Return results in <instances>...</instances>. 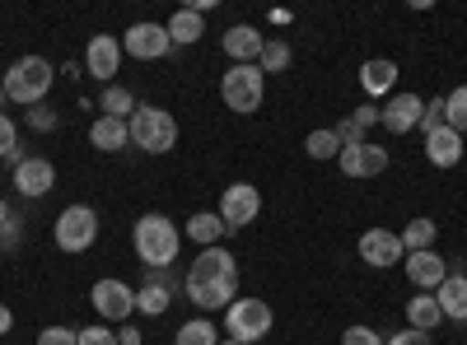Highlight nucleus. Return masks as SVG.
Masks as SVG:
<instances>
[{
  "label": "nucleus",
  "mask_w": 467,
  "mask_h": 345,
  "mask_svg": "<svg viewBox=\"0 0 467 345\" xmlns=\"http://www.w3.org/2000/svg\"><path fill=\"white\" fill-rule=\"evenodd\" d=\"M304 149H308V159L327 164V159H337V155H341V140H337V131H332V127H318V131H308Z\"/></svg>",
  "instance_id": "nucleus-30"
},
{
  "label": "nucleus",
  "mask_w": 467,
  "mask_h": 345,
  "mask_svg": "<svg viewBox=\"0 0 467 345\" xmlns=\"http://www.w3.org/2000/svg\"><path fill=\"white\" fill-rule=\"evenodd\" d=\"M388 149L383 145H374V140H365V145H350V149H341L337 155V164H341V173L346 178H379V173H388Z\"/></svg>",
  "instance_id": "nucleus-16"
},
{
  "label": "nucleus",
  "mask_w": 467,
  "mask_h": 345,
  "mask_svg": "<svg viewBox=\"0 0 467 345\" xmlns=\"http://www.w3.org/2000/svg\"><path fill=\"white\" fill-rule=\"evenodd\" d=\"M89 145L103 149V155H117V149L131 145V127H127L122 117H99V122L89 127Z\"/></svg>",
  "instance_id": "nucleus-22"
},
{
  "label": "nucleus",
  "mask_w": 467,
  "mask_h": 345,
  "mask_svg": "<svg viewBox=\"0 0 467 345\" xmlns=\"http://www.w3.org/2000/svg\"><path fill=\"white\" fill-rule=\"evenodd\" d=\"M393 85H398V61H388V56H369V61L360 66V89H365L369 98H383Z\"/></svg>",
  "instance_id": "nucleus-20"
},
{
  "label": "nucleus",
  "mask_w": 467,
  "mask_h": 345,
  "mask_svg": "<svg viewBox=\"0 0 467 345\" xmlns=\"http://www.w3.org/2000/svg\"><path fill=\"white\" fill-rule=\"evenodd\" d=\"M57 122H61V117H57V112H52L47 103L28 107V127H33V131H57Z\"/></svg>",
  "instance_id": "nucleus-37"
},
{
  "label": "nucleus",
  "mask_w": 467,
  "mask_h": 345,
  "mask_svg": "<svg viewBox=\"0 0 467 345\" xmlns=\"http://www.w3.org/2000/svg\"><path fill=\"white\" fill-rule=\"evenodd\" d=\"M402 271H407V280H411L416 294H435L449 280V261L435 248H425V252H407L402 257Z\"/></svg>",
  "instance_id": "nucleus-11"
},
{
  "label": "nucleus",
  "mask_w": 467,
  "mask_h": 345,
  "mask_svg": "<svg viewBox=\"0 0 467 345\" xmlns=\"http://www.w3.org/2000/svg\"><path fill=\"white\" fill-rule=\"evenodd\" d=\"M169 37H173V47H192V43H202V37H206V15H197V10H178L169 24Z\"/></svg>",
  "instance_id": "nucleus-23"
},
{
  "label": "nucleus",
  "mask_w": 467,
  "mask_h": 345,
  "mask_svg": "<svg viewBox=\"0 0 467 345\" xmlns=\"http://www.w3.org/2000/svg\"><path fill=\"white\" fill-rule=\"evenodd\" d=\"M173 345H220V331H215V322H211V318H192V322H182V327H178Z\"/></svg>",
  "instance_id": "nucleus-28"
},
{
  "label": "nucleus",
  "mask_w": 467,
  "mask_h": 345,
  "mask_svg": "<svg viewBox=\"0 0 467 345\" xmlns=\"http://www.w3.org/2000/svg\"><path fill=\"white\" fill-rule=\"evenodd\" d=\"M182 289H187V299L197 303L202 313L229 309V303L239 299V261H234V252H224V248H202L197 261L187 266Z\"/></svg>",
  "instance_id": "nucleus-1"
},
{
  "label": "nucleus",
  "mask_w": 467,
  "mask_h": 345,
  "mask_svg": "<svg viewBox=\"0 0 467 345\" xmlns=\"http://www.w3.org/2000/svg\"><path fill=\"white\" fill-rule=\"evenodd\" d=\"M89 303H94V313H99L103 322H117V327H122V322L136 313V289H131L127 280H117V276H103V280H94Z\"/></svg>",
  "instance_id": "nucleus-9"
},
{
  "label": "nucleus",
  "mask_w": 467,
  "mask_h": 345,
  "mask_svg": "<svg viewBox=\"0 0 467 345\" xmlns=\"http://www.w3.org/2000/svg\"><path fill=\"white\" fill-rule=\"evenodd\" d=\"M220 345H239V340H229V336H220Z\"/></svg>",
  "instance_id": "nucleus-45"
},
{
  "label": "nucleus",
  "mask_w": 467,
  "mask_h": 345,
  "mask_svg": "<svg viewBox=\"0 0 467 345\" xmlns=\"http://www.w3.org/2000/svg\"><path fill=\"white\" fill-rule=\"evenodd\" d=\"M398 238H402V248H407V252H425V248H435V238H440V224L420 215V219H411V224L402 228Z\"/></svg>",
  "instance_id": "nucleus-26"
},
{
  "label": "nucleus",
  "mask_w": 467,
  "mask_h": 345,
  "mask_svg": "<svg viewBox=\"0 0 467 345\" xmlns=\"http://www.w3.org/2000/svg\"><path fill=\"white\" fill-rule=\"evenodd\" d=\"M0 103H5V89H0Z\"/></svg>",
  "instance_id": "nucleus-46"
},
{
  "label": "nucleus",
  "mask_w": 467,
  "mask_h": 345,
  "mask_svg": "<svg viewBox=\"0 0 467 345\" xmlns=\"http://www.w3.org/2000/svg\"><path fill=\"white\" fill-rule=\"evenodd\" d=\"M271 322H276V313H271L266 299H234L224 309V331H229V340H239V345L266 340Z\"/></svg>",
  "instance_id": "nucleus-6"
},
{
  "label": "nucleus",
  "mask_w": 467,
  "mask_h": 345,
  "mask_svg": "<svg viewBox=\"0 0 467 345\" xmlns=\"http://www.w3.org/2000/svg\"><path fill=\"white\" fill-rule=\"evenodd\" d=\"M383 345H435V340L425 336V331H411V327H402V331H393V336H388Z\"/></svg>",
  "instance_id": "nucleus-39"
},
{
  "label": "nucleus",
  "mask_w": 467,
  "mask_h": 345,
  "mask_svg": "<svg viewBox=\"0 0 467 345\" xmlns=\"http://www.w3.org/2000/svg\"><path fill=\"white\" fill-rule=\"evenodd\" d=\"M350 117H356V122L369 131V127H379V107H374V103H365V107H356V112H350Z\"/></svg>",
  "instance_id": "nucleus-40"
},
{
  "label": "nucleus",
  "mask_w": 467,
  "mask_h": 345,
  "mask_svg": "<svg viewBox=\"0 0 467 345\" xmlns=\"http://www.w3.org/2000/svg\"><path fill=\"white\" fill-rule=\"evenodd\" d=\"M10 327H15V313H10V303H0V336H10Z\"/></svg>",
  "instance_id": "nucleus-43"
},
{
  "label": "nucleus",
  "mask_w": 467,
  "mask_h": 345,
  "mask_svg": "<svg viewBox=\"0 0 467 345\" xmlns=\"http://www.w3.org/2000/svg\"><path fill=\"white\" fill-rule=\"evenodd\" d=\"M131 248H136L140 266H150V271H169V266L178 261V248H182V228L164 210H150L131 228Z\"/></svg>",
  "instance_id": "nucleus-2"
},
{
  "label": "nucleus",
  "mask_w": 467,
  "mask_h": 345,
  "mask_svg": "<svg viewBox=\"0 0 467 345\" xmlns=\"http://www.w3.org/2000/svg\"><path fill=\"white\" fill-rule=\"evenodd\" d=\"M122 70V37L112 33H94L85 43V75H94V80L112 85V75Z\"/></svg>",
  "instance_id": "nucleus-12"
},
{
  "label": "nucleus",
  "mask_w": 467,
  "mask_h": 345,
  "mask_svg": "<svg viewBox=\"0 0 467 345\" xmlns=\"http://www.w3.org/2000/svg\"><path fill=\"white\" fill-rule=\"evenodd\" d=\"M10 215H15V210H10V201H5V197H0V228H5V224H10Z\"/></svg>",
  "instance_id": "nucleus-44"
},
{
  "label": "nucleus",
  "mask_w": 467,
  "mask_h": 345,
  "mask_svg": "<svg viewBox=\"0 0 467 345\" xmlns=\"http://www.w3.org/2000/svg\"><path fill=\"white\" fill-rule=\"evenodd\" d=\"M407 248L402 238L393 234V228H365L360 234V261L365 266H379V271H388V266H402Z\"/></svg>",
  "instance_id": "nucleus-13"
},
{
  "label": "nucleus",
  "mask_w": 467,
  "mask_h": 345,
  "mask_svg": "<svg viewBox=\"0 0 467 345\" xmlns=\"http://www.w3.org/2000/svg\"><path fill=\"white\" fill-rule=\"evenodd\" d=\"M117 345H145V340H140V331H136V327H127V322H122V327H117Z\"/></svg>",
  "instance_id": "nucleus-42"
},
{
  "label": "nucleus",
  "mask_w": 467,
  "mask_h": 345,
  "mask_svg": "<svg viewBox=\"0 0 467 345\" xmlns=\"http://www.w3.org/2000/svg\"><path fill=\"white\" fill-rule=\"evenodd\" d=\"M337 131V140H341V149H350V145H365V127L356 122V117H346L341 127H332Z\"/></svg>",
  "instance_id": "nucleus-38"
},
{
  "label": "nucleus",
  "mask_w": 467,
  "mask_h": 345,
  "mask_svg": "<svg viewBox=\"0 0 467 345\" xmlns=\"http://www.w3.org/2000/svg\"><path fill=\"white\" fill-rule=\"evenodd\" d=\"M215 215L224 219L229 234H239V228H248V224L262 215V191H257L253 182H234V187H224Z\"/></svg>",
  "instance_id": "nucleus-8"
},
{
  "label": "nucleus",
  "mask_w": 467,
  "mask_h": 345,
  "mask_svg": "<svg viewBox=\"0 0 467 345\" xmlns=\"http://www.w3.org/2000/svg\"><path fill=\"white\" fill-rule=\"evenodd\" d=\"M169 303H173V294L164 285H140L136 289V313H145V318H164Z\"/></svg>",
  "instance_id": "nucleus-29"
},
{
  "label": "nucleus",
  "mask_w": 467,
  "mask_h": 345,
  "mask_svg": "<svg viewBox=\"0 0 467 345\" xmlns=\"http://www.w3.org/2000/svg\"><path fill=\"white\" fill-rule=\"evenodd\" d=\"M52 85H57V70H52L47 56H19V61L5 70V80H0L5 98L19 103V107H37V103L52 94Z\"/></svg>",
  "instance_id": "nucleus-3"
},
{
  "label": "nucleus",
  "mask_w": 467,
  "mask_h": 345,
  "mask_svg": "<svg viewBox=\"0 0 467 345\" xmlns=\"http://www.w3.org/2000/svg\"><path fill=\"white\" fill-rule=\"evenodd\" d=\"M425 159H431L435 168H458L462 164V136L453 127H440L425 136Z\"/></svg>",
  "instance_id": "nucleus-18"
},
{
  "label": "nucleus",
  "mask_w": 467,
  "mask_h": 345,
  "mask_svg": "<svg viewBox=\"0 0 467 345\" xmlns=\"http://www.w3.org/2000/svg\"><path fill=\"white\" fill-rule=\"evenodd\" d=\"M37 345H80V331H75V327H43V331H37Z\"/></svg>",
  "instance_id": "nucleus-33"
},
{
  "label": "nucleus",
  "mask_w": 467,
  "mask_h": 345,
  "mask_svg": "<svg viewBox=\"0 0 467 345\" xmlns=\"http://www.w3.org/2000/svg\"><path fill=\"white\" fill-rule=\"evenodd\" d=\"M127 127H131V145L145 149V155H169L178 145V117L160 103H140Z\"/></svg>",
  "instance_id": "nucleus-4"
},
{
  "label": "nucleus",
  "mask_w": 467,
  "mask_h": 345,
  "mask_svg": "<svg viewBox=\"0 0 467 345\" xmlns=\"http://www.w3.org/2000/svg\"><path fill=\"white\" fill-rule=\"evenodd\" d=\"M52 238H57V248L70 252V257L89 252V248L99 243V210H94V206H66V210L57 215V224H52Z\"/></svg>",
  "instance_id": "nucleus-7"
},
{
  "label": "nucleus",
  "mask_w": 467,
  "mask_h": 345,
  "mask_svg": "<svg viewBox=\"0 0 467 345\" xmlns=\"http://www.w3.org/2000/svg\"><path fill=\"white\" fill-rule=\"evenodd\" d=\"M19 243V215H10V224L0 228V248H15Z\"/></svg>",
  "instance_id": "nucleus-41"
},
{
  "label": "nucleus",
  "mask_w": 467,
  "mask_h": 345,
  "mask_svg": "<svg viewBox=\"0 0 467 345\" xmlns=\"http://www.w3.org/2000/svg\"><path fill=\"white\" fill-rule=\"evenodd\" d=\"M444 127H453L458 136H467V85L444 94Z\"/></svg>",
  "instance_id": "nucleus-31"
},
{
  "label": "nucleus",
  "mask_w": 467,
  "mask_h": 345,
  "mask_svg": "<svg viewBox=\"0 0 467 345\" xmlns=\"http://www.w3.org/2000/svg\"><path fill=\"white\" fill-rule=\"evenodd\" d=\"M435 303L444 322H467V271H449V280L435 289Z\"/></svg>",
  "instance_id": "nucleus-19"
},
{
  "label": "nucleus",
  "mask_w": 467,
  "mask_h": 345,
  "mask_svg": "<svg viewBox=\"0 0 467 345\" xmlns=\"http://www.w3.org/2000/svg\"><path fill=\"white\" fill-rule=\"evenodd\" d=\"M440 322H444V313H440L435 294H416V299H407V327H411V331H425V336H431Z\"/></svg>",
  "instance_id": "nucleus-24"
},
{
  "label": "nucleus",
  "mask_w": 467,
  "mask_h": 345,
  "mask_svg": "<svg viewBox=\"0 0 467 345\" xmlns=\"http://www.w3.org/2000/svg\"><path fill=\"white\" fill-rule=\"evenodd\" d=\"M420 112H425L420 94H393V98L379 107V127H383L388 136H407V131L420 127Z\"/></svg>",
  "instance_id": "nucleus-14"
},
{
  "label": "nucleus",
  "mask_w": 467,
  "mask_h": 345,
  "mask_svg": "<svg viewBox=\"0 0 467 345\" xmlns=\"http://www.w3.org/2000/svg\"><path fill=\"white\" fill-rule=\"evenodd\" d=\"M122 52H127L131 61H164V56L173 52V37H169L164 24L140 19V24H131V28L122 33Z\"/></svg>",
  "instance_id": "nucleus-10"
},
{
  "label": "nucleus",
  "mask_w": 467,
  "mask_h": 345,
  "mask_svg": "<svg viewBox=\"0 0 467 345\" xmlns=\"http://www.w3.org/2000/svg\"><path fill=\"white\" fill-rule=\"evenodd\" d=\"M99 107H103V117H122V122H131L140 103H136V94H131V89L108 85V89H103V98H99Z\"/></svg>",
  "instance_id": "nucleus-25"
},
{
  "label": "nucleus",
  "mask_w": 467,
  "mask_h": 345,
  "mask_svg": "<svg viewBox=\"0 0 467 345\" xmlns=\"http://www.w3.org/2000/svg\"><path fill=\"white\" fill-rule=\"evenodd\" d=\"M220 98L229 112H239V117H253L266 98V75L257 66H229L220 75Z\"/></svg>",
  "instance_id": "nucleus-5"
},
{
  "label": "nucleus",
  "mask_w": 467,
  "mask_h": 345,
  "mask_svg": "<svg viewBox=\"0 0 467 345\" xmlns=\"http://www.w3.org/2000/svg\"><path fill=\"white\" fill-rule=\"evenodd\" d=\"M224 234H229V228H224V219H220L215 210H197V215L182 224V238H192L197 248H220Z\"/></svg>",
  "instance_id": "nucleus-21"
},
{
  "label": "nucleus",
  "mask_w": 467,
  "mask_h": 345,
  "mask_svg": "<svg viewBox=\"0 0 467 345\" xmlns=\"http://www.w3.org/2000/svg\"><path fill=\"white\" fill-rule=\"evenodd\" d=\"M57 187V168H52V159H43V155H24L19 164H15V191L19 197H47V191Z\"/></svg>",
  "instance_id": "nucleus-15"
},
{
  "label": "nucleus",
  "mask_w": 467,
  "mask_h": 345,
  "mask_svg": "<svg viewBox=\"0 0 467 345\" xmlns=\"http://www.w3.org/2000/svg\"><path fill=\"white\" fill-rule=\"evenodd\" d=\"M262 47H266V37H262L253 24H229V28H224V56H229L234 66H257Z\"/></svg>",
  "instance_id": "nucleus-17"
},
{
  "label": "nucleus",
  "mask_w": 467,
  "mask_h": 345,
  "mask_svg": "<svg viewBox=\"0 0 467 345\" xmlns=\"http://www.w3.org/2000/svg\"><path fill=\"white\" fill-rule=\"evenodd\" d=\"M80 345H117V331L108 322H94V327H80Z\"/></svg>",
  "instance_id": "nucleus-36"
},
{
  "label": "nucleus",
  "mask_w": 467,
  "mask_h": 345,
  "mask_svg": "<svg viewBox=\"0 0 467 345\" xmlns=\"http://www.w3.org/2000/svg\"><path fill=\"white\" fill-rule=\"evenodd\" d=\"M341 345H383V336H379L374 327L356 322V327H346V331H341Z\"/></svg>",
  "instance_id": "nucleus-34"
},
{
  "label": "nucleus",
  "mask_w": 467,
  "mask_h": 345,
  "mask_svg": "<svg viewBox=\"0 0 467 345\" xmlns=\"http://www.w3.org/2000/svg\"><path fill=\"white\" fill-rule=\"evenodd\" d=\"M290 61H295V52H290L285 37H266V47H262V56H257V70H262V75H281Z\"/></svg>",
  "instance_id": "nucleus-27"
},
{
  "label": "nucleus",
  "mask_w": 467,
  "mask_h": 345,
  "mask_svg": "<svg viewBox=\"0 0 467 345\" xmlns=\"http://www.w3.org/2000/svg\"><path fill=\"white\" fill-rule=\"evenodd\" d=\"M0 159H10V164L24 159V149H19V122L10 117V112H0Z\"/></svg>",
  "instance_id": "nucleus-32"
},
{
  "label": "nucleus",
  "mask_w": 467,
  "mask_h": 345,
  "mask_svg": "<svg viewBox=\"0 0 467 345\" xmlns=\"http://www.w3.org/2000/svg\"><path fill=\"white\" fill-rule=\"evenodd\" d=\"M440 127H444V98H431V103H425V112H420V136H431Z\"/></svg>",
  "instance_id": "nucleus-35"
}]
</instances>
